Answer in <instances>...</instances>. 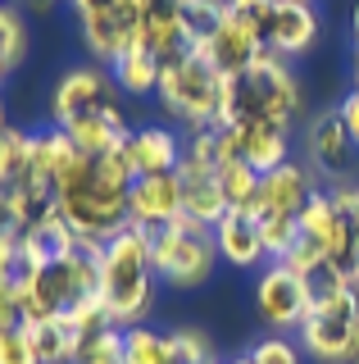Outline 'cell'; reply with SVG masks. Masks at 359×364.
Listing matches in <instances>:
<instances>
[{"label": "cell", "mask_w": 359, "mask_h": 364, "mask_svg": "<svg viewBox=\"0 0 359 364\" xmlns=\"http://www.w3.org/2000/svg\"><path fill=\"white\" fill-rule=\"evenodd\" d=\"M155 255L150 232L128 228L114 242H105V264H100V301L118 328H137L155 305Z\"/></svg>", "instance_id": "6da1fadb"}, {"label": "cell", "mask_w": 359, "mask_h": 364, "mask_svg": "<svg viewBox=\"0 0 359 364\" xmlns=\"http://www.w3.org/2000/svg\"><path fill=\"white\" fill-rule=\"evenodd\" d=\"M160 105L187 128H214L228 114V77L209 64L205 50H187L182 60L164 64L160 73Z\"/></svg>", "instance_id": "7a4b0ae2"}, {"label": "cell", "mask_w": 359, "mask_h": 364, "mask_svg": "<svg viewBox=\"0 0 359 364\" xmlns=\"http://www.w3.org/2000/svg\"><path fill=\"white\" fill-rule=\"evenodd\" d=\"M305 105V96H300V82L296 73L287 68V60H277V55H260L245 73L228 77V114H223V123H241V119H282L291 123Z\"/></svg>", "instance_id": "3957f363"}, {"label": "cell", "mask_w": 359, "mask_h": 364, "mask_svg": "<svg viewBox=\"0 0 359 364\" xmlns=\"http://www.w3.org/2000/svg\"><path fill=\"white\" fill-rule=\"evenodd\" d=\"M150 255H155V273L164 282H173V287H200L214 273L219 246H214L209 228H200L196 219L177 214L168 228H155L150 232Z\"/></svg>", "instance_id": "277c9868"}, {"label": "cell", "mask_w": 359, "mask_h": 364, "mask_svg": "<svg viewBox=\"0 0 359 364\" xmlns=\"http://www.w3.org/2000/svg\"><path fill=\"white\" fill-rule=\"evenodd\" d=\"M296 337H300V350L314 355L319 364H350L359 346V287L332 305L309 310L305 323L296 328Z\"/></svg>", "instance_id": "5b68a950"}, {"label": "cell", "mask_w": 359, "mask_h": 364, "mask_svg": "<svg viewBox=\"0 0 359 364\" xmlns=\"http://www.w3.org/2000/svg\"><path fill=\"white\" fill-rule=\"evenodd\" d=\"M60 219L69 223L73 237H82V242H114L118 232H128V228H132L128 191L105 187V182L64 191V196H60Z\"/></svg>", "instance_id": "8992f818"}, {"label": "cell", "mask_w": 359, "mask_h": 364, "mask_svg": "<svg viewBox=\"0 0 359 364\" xmlns=\"http://www.w3.org/2000/svg\"><path fill=\"white\" fill-rule=\"evenodd\" d=\"M114 105H118V82H114V73H105L100 64L69 68V73L55 82V96H50L55 128H69V123L87 119V114L114 109Z\"/></svg>", "instance_id": "52a82bcc"}, {"label": "cell", "mask_w": 359, "mask_h": 364, "mask_svg": "<svg viewBox=\"0 0 359 364\" xmlns=\"http://www.w3.org/2000/svg\"><path fill=\"white\" fill-rule=\"evenodd\" d=\"M228 128L232 159L250 164L255 173H273L277 164H287L291 151V123L282 119H241V123H223Z\"/></svg>", "instance_id": "ba28073f"}, {"label": "cell", "mask_w": 359, "mask_h": 364, "mask_svg": "<svg viewBox=\"0 0 359 364\" xmlns=\"http://www.w3.org/2000/svg\"><path fill=\"white\" fill-rule=\"evenodd\" d=\"M255 305H260V318L277 333H291V328L305 323L309 314V296H305V282L300 273L277 259L273 269L260 273V287H255Z\"/></svg>", "instance_id": "9c48e42d"}, {"label": "cell", "mask_w": 359, "mask_h": 364, "mask_svg": "<svg viewBox=\"0 0 359 364\" xmlns=\"http://www.w3.org/2000/svg\"><path fill=\"white\" fill-rule=\"evenodd\" d=\"M82 37L100 64H114L128 46L141 41V5L137 0H114L96 14H82Z\"/></svg>", "instance_id": "30bf717a"}, {"label": "cell", "mask_w": 359, "mask_h": 364, "mask_svg": "<svg viewBox=\"0 0 359 364\" xmlns=\"http://www.w3.org/2000/svg\"><path fill=\"white\" fill-rule=\"evenodd\" d=\"M128 214H132V228H168L182 214V178L177 173H150V178H137L128 191Z\"/></svg>", "instance_id": "8fae6325"}, {"label": "cell", "mask_w": 359, "mask_h": 364, "mask_svg": "<svg viewBox=\"0 0 359 364\" xmlns=\"http://www.w3.org/2000/svg\"><path fill=\"white\" fill-rule=\"evenodd\" d=\"M305 146H309L314 168H323V173H332V178H346L355 168V151H359V146L350 141V132H346V123H341L336 109L314 114L309 132H305Z\"/></svg>", "instance_id": "7c38bea8"}, {"label": "cell", "mask_w": 359, "mask_h": 364, "mask_svg": "<svg viewBox=\"0 0 359 364\" xmlns=\"http://www.w3.org/2000/svg\"><path fill=\"white\" fill-rule=\"evenodd\" d=\"M123 155H128V164H132L137 178L177 173V164H182V141L168 128H132L128 141H123Z\"/></svg>", "instance_id": "4fadbf2b"}, {"label": "cell", "mask_w": 359, "mask_h": 364, "mask_svg": "<svg viewBox=\"0 0 359 364\" xmlns=\"http://www.w3.org/2000/svg\"><path fill=\"white\" fill-rule=\"evenodd\" d=\"M141 41L160 55L164 64L182 60L192 46L182 32V0H145L141 5Z\"/></svg>", "instance_id": "5bb4252c"}, {"label": "cell", "mask_w": 359, "mask_h": 364, "mask_svg": "<svg viewBox=\"0 0 359 364\" xmlns=\"http://www.w3.org/2000/svg\"><path fill=\"white\" fill-rule=\"evenodd\" d=\"M314 41H319V14H314L309 0H277L273 37H268V55L291 60V55H305Z\"/></svg>", "instance_id": "9a60e30c"}, {"label": "cell", "mask_w": 359, "mask_h": 364, "mask_svg": "<svg viewBox=\"0 0 359 364\" xmlns=\"http://www.w3.org/2000/svg\"><path fill=\"white\" fill-rule=\"evenodd\" d=\"M328 259L359 278V187H332V232Z\"/></svg>", "instance_id": "2e32d148"}, {"label": "cell", "mask_w": 359, "mask_h": 364, "mask_svg": "<svg viewBox=\"0 0 359 364\" xmlns=\"http://www.w3.org/2000/svg\"><path fill=\"white\" fill-rule=\"evenodd\" d=\"M214 246H219V255L228 259V264H237V269H250V264H260L268 255L260 219H255L250 210H228L223 214L214 223Z\"/></svg>", "instance_id": "e0dca14e"}, {"label": "cell", "mask_w": 359, "mask_h": 364, "mask_svg": "<svg viewBox=\"0 0 359 364\" xmlns=\"http://www.w3.org/2000/svg\"><path fill=\"white\" fill-rule=\"evenodd\" d=\"M319 191V182L305 164H296V159H287V164H277L273 173H264V210H277V214H296L309 205V196Z\"/></svg>", "instance_id": "ac0fdd59"}, {"label": "cell", "mask_w": 359, "mask_h": 364, "mask_svg": "<svg viewBox=\"0 0 359 364\" xmlns=\"http://www.w3.org/2000/svg\"><path fill=\"white\" fill-rule=\"evenodd\" d=\"M177 178H182V214L214 232V223L228 214V200H223L219 173H200V168L177 164Z\"/></svg>", "instance_id": "d6986e66"}, {"label": "cell", "mask_w": 359, "mask_h": 364, "mask_svg": "<svg viewBox=\"0 0 359 364\" xmlns=\"http://www.w3.org/2000/svg\"><path fill=\"white\" fill-rule=\"evenodd\" d=\"M64 132L73 136L77 151L100 155V151H114V146H123L132 128H128V119H123V105H114V109H100V114H87V119L69 123Z\"/></svg>", "instance_id": "ffe728a7"}, {"label": "cell", "mask_w": 359, "mask_h": 364, "mask_svg": "<svg viewBox=\"0 0 359 364\" xmlns=\"http://www.w3.org/2000/svg\"><path fill=\"white\" fill-rule=\"evenodd\" d=\"M109 68H114L118 91H128V96H150V91H160L164 60H160V55H155L145 41H137V46H128V50H123Z\"/></svg>", "instance_id": "44dd1931"}, {"label": "cell", "mask_w": 359, "mask_h": 364, "mask_svg": "<svg viewBox=\"0 0 359 364\" xmlns=\"http://www.w3.org/2000/svg\"><path fill=\"white\" fill-rule=\"evenodd\" d=\"M73 246H77V237H73V228L55 214V219L46 223H32L18 232V250L32 259V264H55V259H69L73 255Z\"/></svg>", "instance_id": "7402d4cb"}, {"label": "cell", "mask_w": 359, "mask_h": 364, "mask_svg": "<svg viewBox=\"0 0 359 364\" xmlns=\"http://www.w3.org/2000/svg\"><path fill=\"white\" fill-rule=\"evenodd\" d=\"M205 55H209V64H214L223 77H237V73H245V68L264 55V46L255 37H245L237 23H223V28L214 32V41L205 46Z\"/></svg>", "instance_id": "603a6c76"}, {"label": "cell", "mask_w": 359, "mask_h": 364, "mask_svg": "<svg viewBox=\"0 0 359 364\" xmlns=\"http://www.w3.org/2000/svg\"><path fill=\"white\" fill-rule=\"evenodd\" d=\"M28 333H32V346H37L41 364H73L77 341H82V333L73 328V318H69V314H60V318H41V323H28Z\"/></svg>", "instance_id": "cb8c5ba5"}, {"label": "cell", "mask_w": 359, "mask_h": 364, "mask_svg": "<svg viewBox=\"0 0 359 364\" xmlns=\"http://www.w3.org/2000/svg\"><path fill=\"white\" fill-rule=\"evenodd\" d=\"M300 282H305L309 310H319V305H332V301H341L346 291H355V278H350L341 264H336V259H328V255H319L314 264L300 269Z\"/></svg>", "instance_id": "d4e9b609"}, {"label": "cell", "mask_w": 359, "mask_h": 364, "mask_svg": "<svg viewBox=\"0 0 359 364\" xmlns=\"http://www.w3.org/2000/svg\"><path fill=\"white\" fill-rule=\"evenodd\" d=\"M219 187H223L228 210H250V214H260V205H264V173H255L250 164L228 159V164L219 168Z\"/></svg>", "instance_id": "484cf974"}, {"label": "cell", "mask_w": 359, "mask_h": 364, "mask_svg": "<svg viewBox=\"0 0 359 364\" xmlns=\"http://www.w3.org/2000/svg\"><path fill=\"white\" fill-rule=\"evenodd\" d=\"M223 23H228V0H182V32L192 50H205Z\"/></svg>", "instance_id": "4316f807"}, {"label": "cell", "mask_w": 359, "mask_h": 364, "mask_svg": "<svg viewBox=\"0 0 359 364\" xmlns=\"http://www.w3.org/2000/svg\"><path fill=\"white\" fill-rule=\"evenodd\" d=\"M123 364H173V350H168V333H155V328H123Z\"/></svg>", "instance_id": "83f0119b"}, {"label": "cell", "mask_w": 359, "mask_h": 364, "mask_svg": "<svg viewBox=\"0 0 359 364\" xmlns=\"http://www.w3.org/2000/svg\"><path fill=\"white\" fill-rule=\"evenodd\" d=\"M273 14H277V0H228V23H237L264 50H268V37H273Z\"/></svg>", "instance_id": "f1b7e54d"}, {"label": "cell", "mask_w": 359, "mask_h": 364, "mask_svg": "<svg viewBox=\"0 0 359 364\" xmlns=\"http://www.w3.org/2000/svg\"><path fill=\"white\" fill-rule=\"evenodd\" d=\"M28 55V28L14 5H0V77H9Z\"/></svg>", "instance_id": "f546056e"}, {"label": "cell", "mask_w": 359, "mask_h": 364, "mask_svg": "<svg viewBox=\"0 0 359 364\" xmlns=\"http://www.w3.org/2000/svg\"><path fill=\"white\" fill-rule=\"evenodd\" d=\"M73 364H123V328L109 323L96 328V333H82Z\"/></svg>", "instance_id": "4dcf8cb0"}, {"label": "cell", "mask_w": 359, "mask_h": 364, "mask_svg": "<svg viewBox=\"0 0 359 364\" xmlns=\"http://www.w3.org/2000/svg\"><path fill=\"white\" fill-rule=\"evenodd\" d=\"M255 219H260V232H264V250L273 259H287V250L300 242V219H296V214L264 210V205H260V214H255Z\"/></svg>", "instance_id": "1f68e13d"}, {"label": "cell", "mask_w": 359, "mask_h": 364, "mask_svg": "<svg viewBox=\"0 0 359 364\" xmlns=\"http://www.w3.org/2000/svg\"><path fill=\"white\" fill-rule=\"evenodd\" d=\"M168 350H173V364H214V341L200 328H177L168 333Z\"/></svg>", "instance_id": "d6a6232c"}, {"label": "cell", "mask_w": 359, "mask_h": 364, "mask_svg": "<svg viewBox=\"0 0 359 364\" xmlns=\"http://www.w3.org/2000/svg\"><path fill=\"white\" fill-rule=\"evenodd\" d=\"M328 232H332V191H314L309 205L300 210V237L328 250Z\"/></svg>", "instance_id": "836d02e7"}, {"label": "cell", "mask_w": 359, "mask_h": 364, "mask_svg": "<svg viewBox=\"0 0 359 364\" xmlns=\"http://www.w3.org/2000/svg\"><path fill=\"white\" fill-rule=\"evenodd\" d=\"M28 141H32V132H18V128L0 132V187H9L28 168Z\"/></svg>", "instance_id": "e575fe53"}, {"label": "cell", "mask_w": 359, "mask_h": 364, "mask_svg": "<svg viewBox=\"0 0 359 364\" xmlns=\"http://www.w3.org/2000/svg\"><path fill=\"white\" fill-rule=\"evenodd\" d=\"M300 355H305V350H300V341H291V337H264L260 346L250 350V360L255 364H300Z\"/></svg>", "instance_id": "d590c367"}, {"label": "cell", "mask_w": 359, "mask_h": 364, "mask_svg": "<svg viewBox=\"0 0 359 364\" xmlns=\"http://www.w3.org/2000/svg\"><path fill=\"white\" fill-rule=\"evenodd\" d=\"M0 364H41L37 346H32L28 323L14 328V333H0Z\"/></svg>", "instance_id": "8d00e7d4"}, {"label": "cell", "mask_w": 359, "mask_h": 364, "mask_svg": "<svg viewBox=\"0 0 359 364\" xmlns=\"http://www.w3.org/2000/svg\"><path fill=\"white\" fill-rule=\"evenodd\" d=\"M28 314H23V296L14 287H0V333H14V328H23Z\"/></svg>", "instance_id": "74e56055"}, {"label": "cell", "mask_w": 359, "mask_h": 364, "mask_svg": "<svg viewBox=\"0 0 359 364\" xmlns=\"http://www.w3.org/2000/svg\"><path fill=\"white\" fill-rule=\"evenodd\" d=\"M336 114H341V123H346V132H350V141L359 146V87L341 100V105H336Z\"/></svg>", "instance_id": "f35d334b"}, {"label": "cell", "mask_w": 359, "mask_h": 364, "mask_svg": "<svg viewBox=\"0 0 359 364\" xmlns=\"http://www.w3.org/2000/svg\"><path fill=\"white\" fill-rule=\"evenodd\" d=\"M0 237H18V210H14L9 187H0Z\"/></svg>", "instance_id": "ab89813d"}, {"label": "cell", "mask_w": 359, "mask_h": 364, "mask_svg": "<svg viewBox=\"0 0 359 364\" xmlns=\"http://www.w3.org/2000/svg\"><path fill=\"white\" fill-rule=\"evenodd\" d=\"M18 237H0V287H9V264H14Z\"/></svg>", "instance_id": "60d3db41"}, {"label": "cell", "mask_w": 359, "mask_h": 364, "mask_svg": "<svg viewBox=\"0 0 359 364\" xmlns=\"http://www.w3.org/2000/svg\"><path fill=\"white\" fill-rule=\"evenodd\" d=\"M28 5H32V9H41V14H46V9H55V5H60V0H28Z\"/></svg>", "instance_id": "b9f144b4"}, {"label": "cell", "mask_w": 359, "mask_h": 364, "mask_svg": "<svg viewBox=\"0 0 359 364\" xmlns=\"http://www.w3.org/2000/svg\"><path fill=\"white\" fill-rule=\"evenodd\" d=\"M350 32H355V50H359V5H355V14H350Z\"/></svg>", "instance_id": "7bdbcfd3"}, {"label": "cell", "mask_w": 359, "mask_h": 364, "mask_svg": "<svg viewBox=\"0 0 359 364\" xmlns=\"http://www.w3.org/2000/svg\"><path fill=\"white\" fill-rule=\"evenodd\" d=\"M9 128V119H5V100H0V132H5Z\"/></svg>", "instance_id": "ee69618b"}, {"label": "cell", "mask_w": 359, "mask_h": 364, "mask_svg": "<svg viewBox=\"0 0 359 364\" xmlns=\"http://www.w3.org/2000/svg\"><path fill=\"white\" fill-rule=\"evenodd\" d=\"M228 364H255V360L250 355H237V360H228Z\"/></svg>", "instance_id": "f6af8a7d"}, {"label": "cell", "mask_w": 359, "mask_h": 364, "mask_svg": "<svg viewBox=\"0 0 359 364\" xmlns=\"http://www.w3.org/2000/svg\"><path fill=\"white\" fill-rule=\"evenodd\" d=\"M355 87H359V50H355Z\"/></svg>", "instance_id": "bcb514c9"}, {"label": "cell", "mask_w": 359, "mask_h": 364, "mask_svg": "<svg viewBox=\"0 0 359 364\" xmlns=\"http://www.w3.org/2000/svg\"><path fill=\"white\" fill-rule=\"evenodd\" d=\"M350 364H359V346H355V355H350Z\"/></svg>", "instance_id": "7dc6e473"}, {"label": "cell", "mask_w": 359, "mask_h": 364, "mask_svg": "<svg viewBox=\"0 0 359 364\" xmlns=\"http://www.w3.org/2000/svg\"><path fill=\"white\" fill-rule=\"evenodd\" d=\"M137 5H145V0H137Z\"/></svg>", "instance_id": "c3c4849f"}, {"label": "cell", "mask_w": 359, "mask_h": 364, "mask_svg": "<svg viewBox=\"0 0 359 364\" xmlns=\"http://www.w3.org/2000/svg\"><path fill=\"white\" fill-rule=\"evenodd\" d=\"M355 287H359V278H355Z\"/></svg>", "instance_id": "681fc988"}]
</instances>
